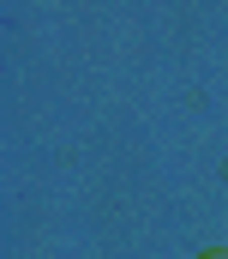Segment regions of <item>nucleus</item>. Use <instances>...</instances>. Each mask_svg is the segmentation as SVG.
Segmentation results:
<instances>
[{"mask_svg":"<svg viewBox=\"0 0 228 259\" xmlns=\"http://www.w3.org/2000/svg\"><path fill=\"white\" fill-rule=\"evenodd\" d=\"M198 259H228V253H222V247H216V253H198Z\"/></svg>","mask_w":228,"mask_h":259,"instance_id":"obj_1","label":"nucleus"}]
</instances>
